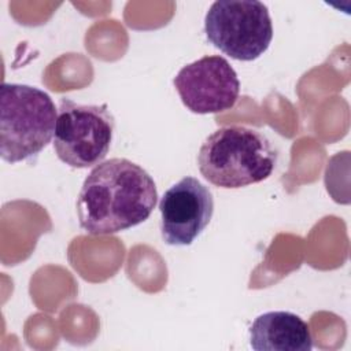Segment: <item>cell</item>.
I'll return each instance as SVG.
<instances>
[{
	"label": "cell",
	"instance_id": "obj_1",
	"mask_svg": "<svg viewBox=\"0 0 351 351\" xmlns=\"http://www.w3.org/2000/svg\"><path fill=\"white\" fill-rule=\"evenodd\" d=\"M158 202L154 178L137 163L112 158L96 165L77 199L80 226L89 234H112L148 219Z\"/></svg>",
	"mask_w": 351,
	"mask_h": 351
},
{
	"label": "cell",
	"instance_id": "obj_2",
	"mask_svg": "<svg viewBox=\"0 0 351 351\" xmlns=\"http://www.w3.org/2000/svg\"><path fill=\"white\" fill-rule=\"evenodd\" d=\"M277 152L262 132L247 126H223L204 138L197 154L200 174L210 184L237 189L269 178Z\"/></svg>",
	"mask_w": 351,
	"mask_h": 351
},
{
	"label": "cell",
	"instance_id": "obj_3",
	"mask_svg": "<svg viewBox=\"0 0 351 351\" xmlns=\"http://www.w3.org/2000/svg\"><path fill=\"white\" fill-rule=\"evenodd\" d=\"M58 108L51 96L30 85L0 88V155L8 163L37 156L53 138Z\"/></svg>",
	"mask_w": 351,
	"mask_h": 351
},
{
	"label": "cell",
	"instance_id": "obj_4",
	"mask_svg": "<svg viewBox=\"0 0 351 351\" xmlns=\"http://www.w3.org/2000/svg\"><path fill=\"white\" fill-rule=\"evenodd\" d=\"M210 44L232 59L251 62L263 55L273 38L267 7L258 0H218L204 16Z\"/></svg>",
	"mask_w": 351,
	"mask_h": 351
},
{
	"label": "cell",
	"instance_id": "obj_5",
	"mask_svg": "<svg viewBox=\"0 0 351 351\" xmlns=\"http://www.w3.org/2000/svg\"><path fill=\"white\" fill-rule=\"evenodd\" d=\"M115 119L107 104H80L60 99L53 134L56 156L70 167L86 169L107 156Z\"/></svg>",
	"mask_w": 351,
	"mask_h": 351
},
{
	"label": "cell",
	"instance_id": "obj_6",
	"mask_svg": "<svg viewBox=\"0 0 351 351\" xmlns=\"http://www.w3.org/2000/svg\"><path fill=\"white\" fill-rule=\"evenodd\" d=\"M182 104L195 114L230 110L240 92V81L230 63L219 56H203L184 66L173 80Z\"/></svg>",
	"mask_w": 351,
	"mask_h": 351
},
{
	"label": "cell",
	"instance_id": "obj_7",
	"mask_svg": "<svg viewBox=\"0 0 351 351\" xmlns=\"http://www.w3.org/2000/svg\"><path fill=\"white\" fill-rule=\"evenodd\" d=\"M160 234L167 245H191L214 214L211 191L197 178L186 176L160 197Z\"/></svg>",
	"mask_w": 351,
	"mask_h": 351
},
{
	"label": "cell",
	"instance_id": "obj_8",
	"mask_svg": "<svg viewBox=\"0 0 351 351\" xmlns=\"http://www.w3.org/2000/svg\"><path fill=\"white\" fill-rule=\"evenodd\" d=\"M250 347L255 351H310L313 337L308 325L289 311H267L250 326Z\"/></svg>",
	"mask_w": 351,
	"mask_h": 351
}]
</instances>
